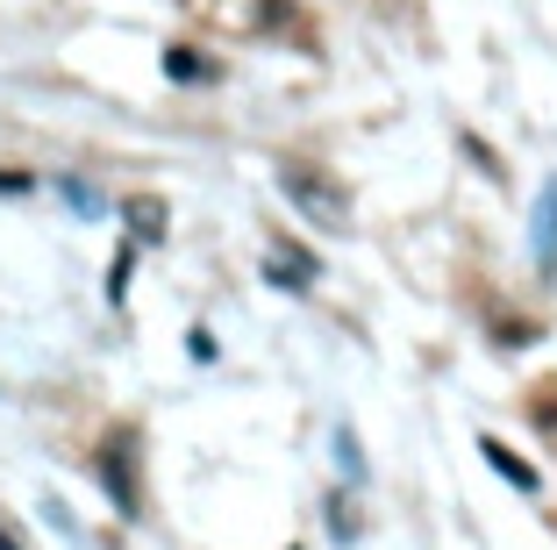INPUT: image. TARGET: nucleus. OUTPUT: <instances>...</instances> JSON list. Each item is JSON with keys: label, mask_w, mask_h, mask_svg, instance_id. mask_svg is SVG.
Returning a JSON list of instances; mask_svg holds the SVG:
<instances>
[{"label": "nucleus", "mask_w": 557, "mask_h": 550, "mask_svg": "<svg viewBox=\"0 0 557 550\" xmlns=\"http://www.w3.org/2000/svg\"><path fill=\"white\" fill-rule=\"evenodd\" d=\"M94 465H100L108 501H115L122 515H144V486H136V429H115V437L94 451Z\"/></svg>", "instance_id": "obj_1"}, {"label": "nucleus", "mask_w": 557, "mask_h": 550, "mask_svg": "<svg viewBox=\"0 0 557 550\" xmlns=\"http://www.w3.org/2000/svg\"><path fill=\"white\" fill-rule=\"evenodd\" d=\"M286 194H294L308 215L336 222V229L350 222V208H344V186H336V179H322V172H308V164H286Z\"/></svg>", "instance_id": "obj_2"}, {"label": "nucleus", "mask_w": 557, "mask_h": 550, "mask_svg": "<svg viewBox=\"0 0 557 550\" xmlns=\"http://www.w3.org/2000/svg\"><path fill=\"white\" fill-rule=\"evenodd\" d=\"M479 457H486V465L500 472V479H508V486H522V493H536V486H543V479H536V465H522V457H515L508 443H493V437H479Z\"/></svg>", "instance_id": "obj_3"}, {"label": "nucleus", "mask_w": 557, "mask_h": 550, "mask_svg": "<svg viewBox=\"0 0 557 550\" xmlns=\"http://www.w3.org/2000/svg\"><path fill=\"white\" fill-rule=\"evenodd\" d=\"M536 265L557 272V179H550V194H543V208H536Z\"/></svg>", "instance_id": "obj_4"}, {"label": "nucleus", "mask_w": 557, "mask_h": 550, "mask_svg": "<svg viewBox=\"0 0 557 550\" xmlns=\"http://www.w3.org/2000/svg\"><path fill=\"white\" fill-rule=\"evenodd\" d=\"M164 72H172V80H214V65L194 58V50H164Z\"/></svg>", "instance_id": "obj_5"}, {"label": "nucleus", "mask_w": 557, "mask_h": 550, "mask_svg": "<svg viewBox=\"0 0 557 550\" xmlns=\"http://www.w3.org/2000/svg\"><path fill=\"white\" fill-rule=\"evenodd\" d=\"M129 229L136 236H164V208L158 200H129Z\"/></svg>", "instance_id": "obj_6"}, {"label": "nucleus", "mask_w": 557, "mask_h": 550, "mask_svg": "<svg viewBox=\"0 0 557 550\" xmlns=\"http://www.w3.org/2000/svg\"><path fill=\"white\" fill-rule=\"evenodd\" d=\"M0 550H29V543H22V529H15V515H8V508H0Z\"/></svg>", "instance_id": "obj_7"}, {"label": "nucleus", "mask_w": 557, "mask_h": 550, "mask_svg": "<svg viewBox=\"0 0 557 550\" xmlns=\"http://www.w3.org/2000/svg\"><path fill=\"white\" fill-rule=\"evenodd\" d=\"M0 194H29V172H0Z\"/></svg>", "instance_id": "obj_8"}]
</instances>
